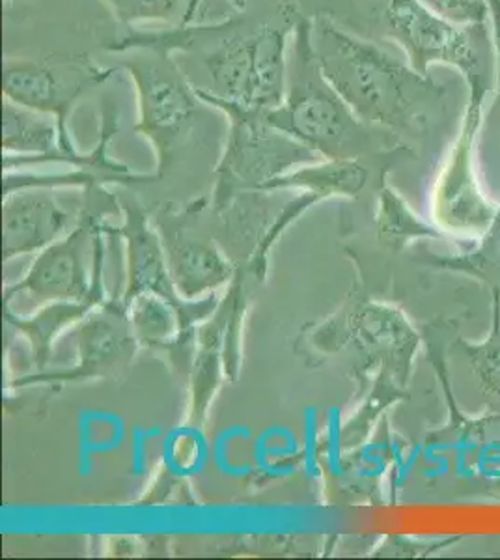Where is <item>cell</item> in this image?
<instances>
[{"mask_svg": "<svg viewBox=\"0 0 500 560\" xmlns=\"http://www.w3.org/2000/svg\"><path fill=\"white\" fill-rule=\"evenodd\" d=\"M312 44L327 81L368 126L415 133L443 105L444 89L430 75L354 38L327 15L312 21Z\"/></svg>", "mask_w": 500, "mask_h": 560, "instance_id": "6da1fadb", "label": "cell"}, {"mask_svg": "<svg viewBox=\"0 0 500 560\" xmlns=\"http://www.w3.org/2000/svg\"><path fill=\"white\" fill-rule=\"evenodd\" d=\"M312 21L314 18L303 13L295 26L284 103L266 110V118L322 160H362V155L377 152L374 133L333 89L317 65Z\"/></svg>", "mask_w": 500, "mask_h": 560, "instance_id": "7a4b0ae2", "label": "cell"}, {"mask_svg": "<svg viewBox=\"0 0 500 560\" xmlns=\"http://www.w3.org/2000/svg\"><path fill=\"white\" fill-rule=\"evenodd\" d=\"M303 13L288 4L284 12L253 31L226 21L217 45L204 57L213 96L251 110H271L284 103L293 33Z\"/></svg>", "mask_w": 500, "mask_h": 560, "instance_id": "3957f363", "label": "cell"}, {"mask_svg": "<svg viewBox=\"0 0 500 560\" xmlns=\"http://www.w3.org/2000/svg\"><path fill=\"white\" fill-rule=\"evenodd\" d=\"M108 49L129 52L120 68L129 73L137 90L139 121L135 133L142 135L155 150V178H161L189 139L197 121L198 105L204 103L174 62V51L153 34H133Z\"/></svg>", "mask_w": 500, "mask_h": 560, "instance_id": "277c9868", "label": "cell"}, {"mask_svg": "<svg viewBox=\"0 0 500 560\" xmlns=\"http://www.w3.org/2000/svg\"><path fill=\"white\" fill-rule=\"evenodd\" d=\"M193 86L204 105L221 110L229 118V139L216 168L213 208L219 213L241 195L260 192L282 174L322 160L303 142L271 126L266 113L221 100L204 86Z\"/></svg>", "mask_w": 500, "mask_h": 560, "instance_id": "5b68a950", "label": "cell"}, {"mask_svg": "<svg viewBox=\"0 0 500 560\" xmlns=\"http://www.w3.org/2000/svg\"><path fill=\"white\" fill-rule=\"evenodd\" d=\"M95 213H84L73 229L44 248L25 277L8 287L4 300L15 293L45 303L83 301L103 280V230Z\"/></svg>", "mask_w": 500, "mask_h": 560, "instance_id": "8992f818", "label": "cell"}, {"mask_svg": "<svg viewBox=\"0 0 500 560\" xmlns=\"http://www.w3.org/2000/svg\"><path fill=\"white\" fill-rule=\"evenodd\" d=\"M470 103L462 133L433 191V224L457 243L475 242L493 223L500 205L481 191L475 173V140L480 128L481 86L470 79Z\"/></svg>", "mask_w": 500, "mask_h": 560, "instance_id": "52a82bcc", "label": "cell"}, {"mask_svg": "<svg viewBox=\"0 0 500 560\" xmlns=\"http://www.w3.org/2000/svg\"><path fill=\"white\" fill-rule=\"evenodd\" d=\"M139 345L124 301H103L77 327L79 361L75 366L60 372L28 374L18 380L15 385L25 387L34 383H81L113 376L133 361Z\"/></svg>", "mask_w": 500, "mask_h": 560, "instance_id": "ba28073f", "label": "cell"}, {"mask_svg": "<svg viewBox=\"0 0 500 560\" xmlns=\"http://www.w3.org/2000/svg\"><path fill=\"white\" fill-rule=\"evenodd\" d=\"M383 4L386 31L404 47L418 73L428 75L433 62H446L473 77L478 57L467 28H456L422 0H383Z\"/></svg>", "mask_w": 500, "mask_h": 560, "instance_id": "9c48e42d", "label": "cell"}, {"mask_svg": "<svg viewBox=\"0 0 500 560\" xmlns=\"http://www.w3.org/2000/svg\"><path fill=\"white\" fill-rule=\"evenodd\" d=\"M126 223L115 230L118 237H124L127 245V288L124 292V305L140 295V293H155L163 300L171 301L172 305L179 306L182 311L209 318L219 306L216 293L202 301H187L177 293L172 282L165 248L161 236L152 229L148 221L147 211L135 202H126Z\"/></svg>", "mask_w": 500, "mask_h": 560, "instance_id": "30bf717a", "label": "cell"}, {"mask_svg": "<svg viewBox=\"0 0 500 560\" xmlns=\"http://www.w3.org/2000/svg\"><path fill=\"white\" fill-rule=\"evenodd\" d=\"M344 332L375 369L407 388L422 338L394 306L362 301L349 313Z\"/></svg>", "mask_w": 500, "mask_h": 560, "instance_id": "8fae6325", "label": "cell"}, {"mask_svg": "<svg viewBox=\"0 0 500 560\" xmlns=\"http://www.w3.org/2000/svg\"><path fill=\"white\" fill-rule=\"evenodd\" d=\"M71 223L73 215L58 205L47 187H26L8 192L2 206L4 260L42 253L63 237Z\"/></svg>", "mask_w": 500, "mask_h": 560, "instance_id": "7c38bea8", "label": "cell"}, {"mask_svg": "<svg viewBox=\"0 0 500 560\" xmlns=\"http://www.w3.org/2000/svg\"><path fill=\"white\" fill-rule=\"evenodd\" d=\"M159 232L172 282L184 300L195 301L234 277L232 264L219 253L213 240L198 237L187 229L168 226L163 219H159Z\"/></svg>", "mask_w": 500, "mask_h": 560, "instance_id": "4fadbf2b", "label": "cell"}, {"mask_svg": "<svg viewBox=\"0 0 500 560\" xmlns=\"http://www.w3.org/2000/svg\"><path fill=\"white\" fill-rule=\"evenodd\" d=\"M237 282H232L224 300L219 301L216 313L197 327V351L190 370V411L193 424H204L211 400L224 372V342L229 331L230 318L234 313Z\"/></svg>", "mask_w": 500, "mask_h": 560, "instance_id": "5bb4252c", "label": "cell"}, {"mask_svg": "<svg viewBox=\"0 0 500 560\" xmlns=\"http://www.w3.org/2000/svg\"><path fill=\"white\" fill-rule=\"evenodd\" d=\"M2 150L20 155L15 163H66L60 148L57 118L4 100L2 107Z\"/></svg>", "mask_w": 500, "mask_h": 560, "instance_id": "9a60e30c", "label": "cell"}, {"mask_svg": "<svg viewBox=\"0 0 500 560\" xmlns=\"http://www.w3.org/2000/svg\"><path fill=\"white\" fill-rule=\"evenodd\" d=\"M370 173L361 160H319L298 166L290 173L272 179L260 192H314L325 200L330 197H359L367 187Z\"/></svg>", "mask_w": 500, "mask_h": 560, "instance_id": "2e32d148", "label": "cell"}, {"mask_svg": "<svg viewBox=\"0 0 500 560\" xmlns=\"http://www.w3.org/2000/svg\"><path fill=\"white\" fill-rule=\"evenodd\" d=\"M103 298H105V288L102 280L86 300L49 303L44 311L34 314L32 318H21L7 308V322L21 335H25L26 340L31 342L32 361L38 366L39 372H44L45 364L51 359L53 340L57 338L58 332L68 325L81 322L90 311H94L95 306L102 305L105 301Z\"/></svg>", "mask_w": 500, "mask_h": 560, "instance_id": "e0dca14e", "label": "cell"}, {"mask_svg": "<svg viewBox=\"0 0 500 560\" xmlns=\"http://www.w3.org/2000/svg\"><path fill=\"white\" fill-rule=\"evenodd\" d=\"M375 224L381 245L393 253H398L418 240H449L443 230H439L435 224L426 223L399 197V192L385 184L381 185Z\"/></svg>", "mask_w": 500, "mask_h": 560, "instance_id": "ac0fdd59", "label": "cell"}, {"mask_svg": "<svg viewBox=\"0 0 500 560\" xmlns=\"http://www.w3.org/2000/svg\"><path fill=\"white\" fill-rule=\"evenodd\" d=\"M433 266L478 280L491 295L500 293V208L493 223L470 247L454 256H439Z\"/></svg>", "mask_w": 500, "mask_h": 560, "instance_id": "d6986e66", "label": "cell"}, {"mask_svg": "<svg viewBox=\"0 0 500 560\" xmlns=\"http://www.w3.org/2000/svg\"><path fill=\"white\" fill-rule=\"evenodd\" d=\"M491 300V327L486 340L473 345L460 338L457 342L475 374L481 395L491 404V409L500 413V293H493Z\"/></svg>", "mask_w": 500, "mask_h": 560, "instance_id": "ffe728a7", "label": "cell"}, {"mask_svg": "<svg viewBox=\"0 0 500 560\" xmlns=\"http://www.w3.org/2000/svg\"><path fill=\"white\" fill-rule=\"evenodd\" d=\"M108 7L124 26L148 21H168L182 12L184 0H107ZM184 13V12H182Z\"/></svg>", "mask_w": 500, "mask_h": 560, "instance_id": "44dd1931", "label": "cell"}, {"mask_svg": "<svg viewBox=\"0 0 500 560\" xmlns=\"http://www.w3.org/2000/svg\"><path fill=\"white\" fill-rule=\"evenodd\" d=\"M202 2L204 0H187L184 13H182L179 26L193 25V21L197 20L198 10H200V4H202ZM229 2L235 8V10H240V12H245V8H247V2H245V0H229Z\"/></svg>", "mask_w": 500, "mask_h": 560, "instance_id": "7402d4cb", "label": "cell"}, {"mask_svg": "<svg viewBox=\"0 0 500 560\" xmlns=\"http://www.w3.org/2000/svg\"><path fill=\"white\" fill-rule=\"evenodd\" d=\"M495 12V26H497V47H499V86H500V0H491Z\"/></svg>", "mask_w": 500, "mask_h": 560, "instance_id": "603a6c76", "label": "cell"}, {"mask_svg": "<svg viewBox=\"0 0 500 560\" xmlns=\"http://www.w3.org/2000/svg\"><path fill=\"white\" fill-rule=\"evenodd\" d=\"M8 4H12L13 0H7Z\"/></svg>", "mask_w": 500, "mask_h": 560, "instance_id": "cb8c5ba5", "label": "cell"}]
</instances>
